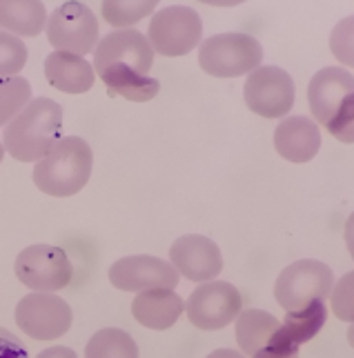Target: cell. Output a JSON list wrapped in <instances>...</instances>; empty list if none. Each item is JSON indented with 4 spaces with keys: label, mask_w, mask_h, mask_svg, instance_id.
Returning <instances> with one entry per match:
<instances>
[{
    "label": "cell",
    "mask_w": 354,
    "mask_h": 358,
    "mask_svg": "<svg viewBox=\"0 0 354 358\" xmlns=\"http://www.w3.org/2000/svg\"><path fill=\"white\" fill-rule=\"evenodd\" d=\"M60 129L63 107L52 98H31V103L5 125L3 147L20 163H38L63 138Z\"/></svg>",
    "instance_id": "cell-1"
},
{
    "label": "cell",
    "mask_w": 354,
    "mask_h": 358,
    "mask_svg": "<svg viewBox=\"0 0 354 358\" xmlns=\"http://www.w3.org/2000/svg\"><path fill=\"white\" fill-rule=\"evenodd\" d=\"M94 154L87 141L63 136L34 167V182L43 194L67 199L90 182Z\"/></svg>",
    "instance_id": "cell-2"
},
{
    "label": "cell",
    "mask_w": 354,
    "mask_h": 358,
    "mask_svg": "<svg viewBox=\"0 0 354 358\" xmlns=\"http://www.w3.org/2000/svg\"><path fill=\"white\" fill-rule=\"evenodd\" d=\"M263 47L250 34H216L199 47V65L214 78H239L261 67Z\"/></svg>",
    "instance_id": "cell-3"
},
{
    "label": "cell",
    "mask_w": 354,
    "mask_h": 358,
    "mask_svg": "<svg viewBox=\"0 0 354 358\" xmlns=\"http://www.w3.org/2000/svg\"><path fill=\"white\" fill-rule=\"evenodd\" d=\"M334 287V274L325 263L303 258L288 265L276 278L274 299L285 312H295L312 301H325Z\"/></svg>",
    "instance_id": "cell-4"
},
{
    "label": "cell",
    "mask_w": 354,
    "mask_h": 358,
    "mask_svg": "<svg viewBox=\"0 0 354 358\" xmlns=\"http://www.w3.org/2000/svg\"><path fill=\"white\" fill-rule=\"evenodd\" d=\"M203 38V20L197 9L172 5L156 11L150 20L148 41L156 54L178 58L197 49Z\"/></svg>",
    "instance_id": "cell-5"
},
{
    "label": "cell",
    "mask_w": 354,
    "mask_h": 358,
    "mask_svg": "<svg viewBox=\"0 0 354 358\" xmlns=\"http://www.w3.org/2000/svg\"><path fill=\"white\" fill-rule=\"evenodd\" d=\"M45 29L54 52L85 56L99 45V20L87 5L76 3V0L56 7L47 18Z\"/></svg>",
    "instance_id": "cell-6"
},
{
    "label": "cell",
    "mask_w": 354,
    "mask_h": 358,
    "mask_svg": "<svg viewBox=\"0 0 354 358\" xmlns=\"http://www.w3.org/2000/svg\"><path fill=\"white\" fill-rule=\"evenodd\" d=\"M243 98L250 112L263 118H285L295 107L297 87L292 76L281 67L261 65L248 73Z\"/></svg>",
    "instance_id": "cell-7"
},
{
    "label": "cell",
    "mask_w": 354,
    "mask_h": 358,
    "mask_svg": "<svg viewBox=\"0 0 354 358\" xmlns=\"http://www.w3.org/2000/svg\"><path fill=\"white\" fill-rule=\"evenodd\" d=\"M14 269L18 280L31 292L54 294L58 289H65L71 282V276H74V267H71L65 250L43 243L25 247L18 254Z\"/></svg>",
    "instance_id": "cell-8"
},
{
    "label": "cell",
    "mask_w": 354,
    "mask_h": 358,
    "mask_svg": "<svg viewBox=\"0 0 354 358\" xmlns=\"http://www.w3.org/2000/svg\"><path fill=\"white\" fill-rule=\"evenodd\" d=\"M185 312L194 327L203 331L223 329L243 312V299L241 292L232 282H201L187 299Z\"/></svg>",
    "instance_id": "cell-9"
},
{
    "label": "cell",
    "mask_w": 354,
    "mask_h": 358,
    "mask_svg": "<svg viewBox=\"0 0 354 358\" xmlns=\"http://www.w3.org/2000/svg\"><path fill=\"white\" fill-rule=\"evenodd\" d=\"M16 323L34 341H56L71 327V307L52 292H31L16 305Z\"/></svg>",
    "instance_id": "cell-10"
},
{
    "label": "cell",
    "mask_w": 354,
    "mask_h": 358,
    "mask_svg": "<svg viewBox=\"0 0 354 358\" xmlns=\"http://www.w3.org/2000/svg\"><path fill=\"white\" fill-rule=\"evenodd\" d=\"M180 274L172 263L156 256H125L109 267V280L120 292H148V289H174Z\"/></svg>",
    "instance_id": "cell-11"
},
{
    "label": "cell",
    "mask_w": 354,
    "mask_h": 358,
    "mask_svg": "<svg viewBox=\"0 0 354 358\" xmlns=\"http://www.w3.org/2000/svg\"><path fill=\"white\" fill-rule=\"evenodd\" d=\"M154 65V49L136 29H116L99 41L94 49V71L103 67H127L139 71L143 76H150Z\"/></svg>",
    "instance_id": "cell-12"
},
{
    "label": "cell",
    "mask_w": 354,
    "mask_h": 358,
    "mask_svg": "<svg viewBox=\"0 0 354 358\" xmlns=\"http://www.w3.org/2000/svg\"><path fill=\"white\" fill-rule=\"evenodd\" d=\"M169 263L187 280L210 282L221 274L223 254L212 238L201 236V234H187L174 241L169 250Z\"/></svg>",
    "instance_id": "cell-13"
},
{
    "label": "cell",
    "mask_w": 354,
    "mask_h": 358,
    "mask_svg": "<svg viewBox=\"0 0 354 358\" xmlns=\"http://www.w3.org/2000/svg\"><path fill=\"white\" fill-rule=\"evenodd\" d=\"M354 96V76L344 67H323L308 85V103L316 122L327 127Z\"/></svg>",
    "instance_id": "cell-14"
},
{
    "label": "cell",
    "mask_w": 354,
    "mask_h": 358,
    "mask_svg": "<svg viewBox=\"0 0 354 358\" xmlns=\"http://www.w3.org/2000/svg\"><path fill=\"white\" fill-rule=\"evenodd\" d=\"M274 147L290 163H308L321 150V129L308 116H285L274 129Z\"/></svg>",
    "instance_id": "cell-15"
},
{
    "label": "cell",
    "mask_w": 354,
    "mask_h": 358,
    "mask_svg": "<svg viewBox=\"0 0 354 358\" xmlns=\"http://www.w3.org/2000/svg\"><path fill=\"white\" fill-rule=\"evenodd\" d=\"M47 83L65 94H85L94 87L96 71L85 56L69 52H52L45 58Z\"/></svg>",
    "instance_id": "cell-16"
},
{
    "label": "cell",
    "mask_w": 354,
    "mask_h": 358,
    "mask_svg": "<svg viewBox=\"0 0 354 358\" xmlns=\"http://www.w3.org/2000/svg\"><path fill=\"white\" fill-rule=\"evenodd\" d=\"M185 303L174 289H148L141 292L132 303V314L143 327L163 331L180 318Z\"/></svg>",
    "instance_id": "cell-17"
},
{
    "label": "cell",
    "mask_w": 354,
    "mask_h": 358,
    "mask_svg": "<svg viewBox=\"0 0 354 358\" xmlns=\"http://www.w3.org/2000/svg\"><path fill=\"white\" fill-rule=\"evenodd\" d=\"M47 27L41 0H0V29L14 36H38Z\"/></svg>",
    "instance_id": "cell-18"
},
{
    "label": "cell",
    "mask_w": 354,
    "mask_h": 358,
    "mask_svg": "<svg viewBox=\"0 0 354 358\" xmlns=\"http://www.w3.org/2000/svg\"><path fill=\"white\" fill-rule=\"evenodd\" d=\"M109 94L123 96L132 103H148L161 90V83L152 76H143L139 71H132L127 67H103L96 71Z\"/></svg>",
    "instance_id": "cell-19"
},
{
    "label": "cell",
    "mask_w": 354,
    "mask_h": 358,
    "mask_svg": "<svg viewBox=\"0 0 354 358\" xmlns=\"http://www.w3.org/2000/svg\"><path fill=\"white\" fill-rule=\"evenodd\" d=\"M281 327V320L263 310H243L236 316V343L243 354L261 352Z\"/></svg>",
    "instance_id": "cell-20"
},
{
    "label": "cell",
    "mask_w": 354,
    "mask_h": 358,
    "mask_svg": "<svg viewBox=\"0 0 354 358\" xmlns=\"http://www.w3.org/2000/svg\"><path fill=\"white\" fill-rule=\"evenodd\" d=\"M325 320H327L325 301H312L310 305L301 307V310L288 312L285 320L281 323V329H283V334L292 343H297L301 348L303 343L312 341L319 334L325 325Z\"/></svg>",
    "instance_id": "cell-21"
},
{
    "label": "cell",
    "mask_w": 354,
    "mask_h": 358,
    "mask_svg": "<svg viewBox=\"0 0 354 358\" xmlns=\"http://www.w3.org/2000/svg\"><path fill=\"white\" fill-rule=\"evenodd\" d=\"M85 358H139V345L125 329L105 327L90 338Z\"/></svg>",
    "instance_id": "cell-22"
},
{
    "label": "cell",
    "mask_w": 354,
    "mask_h": 358,
    "mask_svg": "<svg viewBox=\"0 0 354 358\" xmlns=\"http://www.w3.org/2000/svg\"><path fill=\"white\" fill-rule=\"evenodd\" d=\"M158 3L161 0H103L101 11L105 22H109L112 27L129 29L132 24H136L143 18L154 14Z\"/></svg>",
    "instance_id": "cell-23"
},
{
    "label": "cell",
    "mask_w": 354,
    "mask_h": 358,
    "mask_svg": "<svg viewBox=\"0 0 354 358\" xmlns=\"http://www.w3.org/2000/svg\"><path fill=\"white\" fill-rule=\"evenodd\" d=\"M31 103V85L22 76L0 78V127L14 120Z\"/></svg>",
    "instance_id": "cell-24"
},
{
    "label": "cell",
    "mask_w": 354,
    "mask_h": 358,
    "mask_svg": "<svg viewBox=\"0 0 354 358\" xmlns=\"http://www.w3.org/2000/svg\"><path fill=\"white\" fill-rule=\"evenodd\" d=\"M27 45L20 36L0 29V78L18 76L27 65Z\"/></svg>",
    "instance_id": "cell-25"
},
{
    "label": "cell",
    "mask_w": 354,
    "mask_h": 358,
    "mask_svg": "<svg viewBox=\"0 0 354 358\" xmlns=\"http://www.w3.org/2000/svg\"><path fill=\"white\" fill-rule=\"evenodd\" d=\"M330 52L341 65L354 67V16H348L334 24L330 34Z\"/></svg>",
    "instance_id": "cell-26"
},
{
    "label": "cell",
    "mask_w": 354,
    "mask_h": 358,
    "mask_svg": "<svg viewBox=\"0 0 354 358\" xmlns=\"http://www.w3.org/2000/svg\"><path fill=\"white\" fill-rule=\"evenodd\" d=\"M332 312L339 320L354 323V271H348L332 287Z\"/></svg>",
    "instance_id": "cell-27"
},
{
    "label": "cell",
    "mask_w": 354,
    "mask_h": 358,
    "mask_svg": "<svg viewBox=\"0 0 354 358\" xmlns=\"http://www.w3.org/2000/svg\"><path fill=\"white\" fill-rule=\"evenodd\" d=\"M330 134L341 143H354V96L344 105V109L337 114V118L325 127Z\"/></svg>",
    "instance_id": "cell-28"
},
{
    "label": "cell",
    "mask_w": 354,
    "mask_h": 358,
    "mask_svg": "<svg viewBox=\"0 0 354 358\" xmlns=\"http://www.w3.org/2000/svg\"><path fill=\"white\" fill-rule=\"evenodd\" d=\"M252 358H299V345L292 343L283 329H276V334L270 338V343L265 345L261 352H256Z\"/></svg>",
    "instance_id": "cell-29"
},
{
    "label": "cell",
    "mask_w": 354,
    "mask_h": 358,
    "mask_svg": "<svg viewBox=\"0 0 354 358\" xmlns=\"http://www.w3.org/2000/svg\"><path fill=\"white\" fill-rule=\"evenodd\" d=\"M0 358H29L22 341L5 327H0Z\"/></svg>",
    "instance_id": "cell-30"
},
{
    "label": "cell",
    "mask_w": 354,
    "mask_h": 358,
    "mask_svg": "<svg viewBox=\"0 0 354 358\" xmlns=\"http://www.w3.org/2000/svg\"><path fill=\"white\" fill-rule=\"evenodd\" d=\"M36 358H78L76 352L71 348H63V345H56V348L50 350H43Z\"/></svg>",
    "instance_id": "cell-31"
},
{
    "label": "cell",
    "mask_w": 354,
    "mask_h": 358,
    "mask_svg": "<svg viewBox=\"0 0 354 358\" xmlns=\"http://www.w3.org/2000/svg\"><path fill=\"white\" fill-rule=\"evenodd\" d=\"M346 245H348V252L354 261V214H350V218L346 220Z\"/></svg>",
    "instance_id": "cell-32"
},
{
    "label": "cell",
    "mask_w": 354,
    "mask_h": 358,
    "mask_svg": "<svg viewBox=\"0 0 354 358\" xmlns=\"http://www.w3.org/2000/svg\"><path fill=\"white\" fill-rule=\"evenodd\" d=\"M203 5H212V7H236L243 5L246 0H199Z\"/></svg>",
    "instance_id": "cell-33"
},
{
    "label": "cell",
    "mask_w": 354,
    "mask_h": 358,
    "mask_svg": "<svg viewBox=\"0 0 354 358\" xmlns=\"http://www.w3.org/2000/svg\"><path fill=\"white\" fill-rule=\"evenodd\" d=\"M207 358H246V356H243L241 352H236V350H216Z\"/></svg>",
    "instance_id": "cell-34"
},
{
    "label": "cell",
    "mask_w": 354,
    "mask_h": 358,
    "mask_svg": "<svg viewBox=\"0 0 354 358\" xmlns=\"http://www.w3.org/2000/svg\"><path fill=\"white\" fill-rule=\"evenodd\" d=\"M348 341H350V345L354 348V323L350 325V329H348Z\"/></svg>",
    "instance_id": "cell-35"
},
{
    "label": "cell",
    "mask_w": 354,
    "mask_h": 358,
    "mask_svg": "<svg viewBox=\"0 0 354 358\" xmlns=\"http://www.w3.org/2000/svg\"><path fill=\"white\" fill-rule=\"evenodd\" d=\"M3 158H5V147H3V143H0V163H3Z\"/></svg>",
    "instance_id": "cell-36"
}]
</instances>
